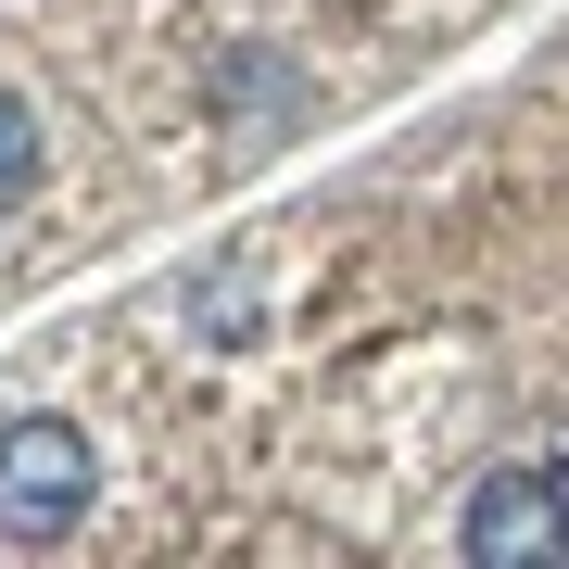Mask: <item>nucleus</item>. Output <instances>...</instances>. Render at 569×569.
I'll return each mask as SVG.
<instances>
[{
	"label": "nucleus",
	"mask_w": 569,
	"mask_h": 569,
	"mask_svg": "<svg viewBox=\"0 0 569 569\" xmlns=\"http://www.w3.org/2000/svg\"><path fill=\"white\" fill-rule=\"evenodd\" d=\"M89 493H102V468L63 418H13L0 430V545H63V531L89 519Z\"/></svg>",
	"instance_id": "obj_1"
},
{
	"label": "nucleus",
	"mask_w": 569,
	"mask_h": 569,
	"mask_svg": "<svg viewBox=\"0 0 569 569\" xmlns=\"http://www.w3.org/2000/svg\"><path fill=\"white\" fill-rule=\"evenodd\" d=\"M468 557H481V569H531V557H557V443L519 456V468H493V481L468 493Z\"/></svg>",
	"instance_id": "obj_2"
},
{
	"label": "nucleus",
	"mask_w": 569,
	"mask_h": 569,
	"mask_svg": "<svg viewBox=\"0 0 569 569\" xmlns=\"http://www.w3.org/2000/svg\"><path fill=\"white\" fill-rule=\"evenodd\" d=\"M26 178H39V114L0 89V228H13V203H26Z\"/></svg>",
	"instance_id": "obj_3"
}]
</instances>
